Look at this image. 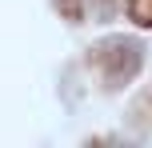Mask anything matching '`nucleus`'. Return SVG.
Here are the masks:
<instances>
[{"label": "nucleus", "instance_id": "f257e3e1", "mask_svg": "<svg viewBox=\"0 0 152 148\" xmlns=\"http://www.w3.org/2000/svg\"><path fill=\"white\" fill-rule=\"evenodd\" d=\"M132 20L136 24H152V0H132Z\"/></svg>", "mask_w": 152, "mask_h": 148}, {"label": "nucleus", "instance_id": "f03ea898", "mask_svg": "<svg viewBox=\"0 0 152 148\" xmlns=\"http://www.w3.org/2000/svg\"><path fill=\"white\" fill-rule=\"evenodd\" d=\"M60 8H64V12L72 16V20H76V16H80V0H60Z\"/></svg>", "mask_w": 152, "mask_h": 148}]
</instances>
